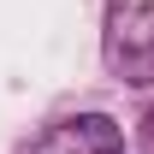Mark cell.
Here are the masks:
<instances>
[{"instance_id": "cell-1", "label": "cell", "mask_w": 154, "mask_h": 154, "mask_svg": "<svg viewBox=\"0 0 154 154\" xmlns=\"http://www.w3.org/2000/svg\"><path fill=\"white\" fill-rule=\"evenodd\" d=\"M101 59L119 83L131 89H154V6H119L107 18V36H101Z\"/></svg>"}, {"instance_id": "cell-3", "label": "cell", "mask_w": 154, "mask_h": 154, "mask_svg": "<svg viewBox=\"0 0 154 154\" xmlns=\"http://www.w3.org/2000/svg\"><path fill=\"white\" fill-rule=\"evenodd\" d=\"M142 142H148V148H154V113L142 119Z\"/></svg>"}, {"instance_id": "cell-2", "label": "cell", "mask_w": 154, "mask_h": 154, "mask_svg": "<svg viewBox=\"0 0 154 154\" xmlns=\"http://www.w3.org/2000/svg\"><path fill=\"white\" fill-rule=\"evenodd\" d=\"M24 154H125V131L107 113H77V119L48 125Z\"/></svg>"}]
</instances>
